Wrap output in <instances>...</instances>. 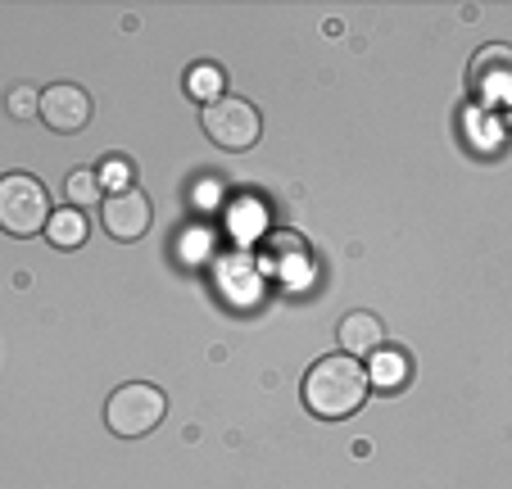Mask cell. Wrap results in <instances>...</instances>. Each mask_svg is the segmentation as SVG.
<instances>
[{
  "mask_svg": "<svg viewBox=\"0 0 512 489\" xmlns=\"http://www.w3.org/2000/svg\"><path fill=\"white\" fill-rule=\"evenodd\" d=\"M46 240L55 245V250H78L82 240H87V218H82V209H50V222H46Z\"/></svg>",
  "mask_w": 512,
  "mask_h": 489,
  "instance_id": "obj_10",
  "label": "cell"
},
{
  "mask_svg": "<svg viewBox=\"0 0 512 489\" xmlns=\"http://www.w3.org/2000/svg\"><path fill=\"white\" fill-rule=\"evenodd\" d=\"M37 105H41V91H32V87H19L10 96V114L14 118H37Z\"/></svg>",
  "mask_w": 512,
  "mask_h": 489,
  "instance_id": "obj_15",
  "label": "cell"
},
{
  "mask_svg": "<svg viewBox=\"0 0 512 489\" xmlns=\"http://www.w3.org/2000/svg\"><path fill=\"white\" fill-rule=\"evenodd\" d=\"M50 222V195L37 177L5 173L0 177V231L5 236H41Z\"/></svg>",
  "mask_w": 512,
  "mask_h": 489,
  "instance_id": "obj_3",
  "label": "cell"
},
{
  "mask_svg": "<svg viewBox=\"0 0 512 489\" xmlns=\"http://www.w3.org/2000/svg\"><path fill=\"white\" fill-rule=\"evenodd\" d=\"M363 372H368V385H377V390H395V385L408 381V358L390 354V349H377V354H372V367H363Z\"/></svg>",
  "mask_w": 512,
  "mask_h": 489,
  "instance_id": "obj_11",
  "label": "cell"
},
{
  "mask_svg": "<svg viewBox=\"0 0 512 489\" xmlns=\"http://www.w3.org/2000/svg\"><path fill=\"white\" fill-rule=\"evenodd\" d=\"M96 182L109 186V195L127 191V186H132V168H127V159H105L100 163V173H96Z\"/></svg>",
  "mask_w": 512,
  "mask_h": 489,
  "instance_id": "obj_13",
  "label": "cell"
},
{
  "mask_svg": "<svg viewBox=\"0 0 512 489\" xmlns=\"http://www.w3.org/2000/svg\"><path fill=\"white\" fill-rule=\"evenodd\" d=\"M186 91H191L195 100H204V105H209V100L223 96V73H218L213 64H195L191 73H186Z\"/></svg>",
  "mask_w": 512,
  "mask_h": 489,
  "instance_id": "obj_12",
  "label": "cell"
},
{
  "mask_svg": "<svg viewBox=\"0 0 512 489\" xmlns=\"http://www.w3.org/2000/svg\"><path fill=\"white\" fill-rule=\"evenodd\" d=\"M150 218H155V209H150V200H145L136 186L100 200V222H105V231L114 240H141L145 231H150Z\"/></svg>",
  "mask_w": 512,
  "mask_h": 489,
  "instance_id": "obj_6",
  "label": "cell"
},
{
  "mask_svg": "<svg viewBox=\"0 0 512 489\" xmlns=\"http://www.w3.org/2000/svg\"><path fill=\"white\" fill-rule=\"evenodd\" d=\"M336 340H340V349H345L349 358H372L381 345H386V326H381L377 313L358 308V313H345V317H340Z\"/></svg>",
  "mask_w": 512,
  "mask_h": 489,
  "instance_id": "obj_9",
  "label": "cell"
},
{
  "mask_svg": "<svg viewBox=\"0 0 512 489\" xmlns=\"http://www.w3.org/2000/svg\"><path fill=\"white\" fill-rule=\"evenodd\" d=\"M37 118L50 127V132H82L91 123V96L73 82H55V87L41 91V105H37Z\"/></svg>",
  "mask_w": 512,
  "mask_h": 489,
  "instance_id": "obj_5",
  "label": "cell"
},
{
  "mask_svg": "<svg viewBox=\"0 0 512 489\" xmlns=\"http://www.w3.org/2000/svg\"><path fill=\"white\" fill-rule=\"evenodd\" d=\"M259 263H263V272H272L277 281H300L313 259H309L304 236H295V231H272V236L263 240Z\"/></svg>",
  "mask_w": 512,
  "mask_h": 489,
  "instance_id": "obj_8",
  "label": "cell"
},
{
  "mask_svg": "<svg viewBox=\"0 0 512 489\" xmlns=\"http://www.w3.org/2000/svg\"><path fill=\"white\" fill-rule=\"evenodd\" d=\"M200 127H204V136H209L218 150H232V154L254 150V145H259V136H263L259 109H254L250 100H241V96L209 100V105H204V114H200Z\"/></svg>",
  "mask_w": 512,
  "mask_h": 489,
  "instance_id": "obj_4",
  "label": "cell"
},
{
  "mask_svg": "<svg viewBox=\"0 0 512 489\" xmlns=\"http://www.w3.org/2000/svg\"><path fill=\"white\" fill-rule=\"evenodd\" d=\"M68 200H73V209H82V204L100 200V182H96V173H73V177H68Z\"/></svg>",
  "mask_w": 512,
  "mask_h": 489,
  "instance_id": "obj_14",
  "label": "cell"
},
{
  "mask_svg": "<svg viewBox=\"0 0 512 489\" xmlns=\"http://www.w3.org/2000/svg\"><path fill=\"white\" fill-rule=\"evenodd\" d=\"M164 413H168V399H164L159 385L127 381V385H118V390L109 394L105 426L118 435V440H141V435H150L159 422H164Z\"/></svg>",
  "mask_w": 512,
  "mask_h": 489,
  "instance_id": "obj_2",
  "label": "cell"
},
{
  "mask_svg": "<svg viewBox=\"0 0 512 489\" xmlns=\"http://www.w3.org/2000/svg\"><path fill=\"white\" fill-rule=\"evenodd\" d=\"M512 87V50L508 46H485L472 59V91L485 105H503Z\"/></svg>",
  "mask_w": 512,
  "mask_h": 489,
  "instance_id": "obj_7",
  "label": "cell"
},
{
  "mask_svg": "<svg viewBox=\"0 0 512 489\" xmlns=\"http://www.w3.org/2000/svg\"><path fill=\"white\" fill-rule=\"evenodd\" d=\"M368 399V372L349 354H327L304 376V408L322 422H345Z\"/></svg>",
  "mask_w": 512,
  "mask_h": 489,
  "instance_id": "obj_1",
  "label": "cell"
}]
</instances>
